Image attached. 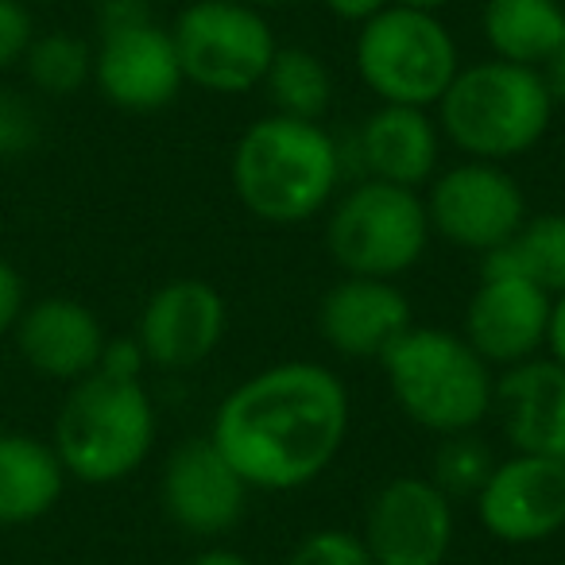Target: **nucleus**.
<instances>
[{
    "mask_svg": "<svg viewBox=\"0 0 565 565\" xmlns=\"http://www.w3.org/2000/svg\"><path fill=\"white\" fill-rule=\"evenodd\" d=\"M353 423L349 387L315 361H282L221 399L210 441L259 492H295L322 477Z\"/></svg>",
    "mask_w": 565,
    "mask_h": 565,
    "instance_id": "f257e3e1",
    "label": "nucleus"
},
{
    "mask_svg": "<svg viewBox=\"0 0 565 565\" xmlns=\"http://www.w3.org/2000/svg\"><path fill=\"white\" fill-rule=\"evenodd\" d=\"M228 174L252 217L267 225H302L338 194L341 148L318 120L271 113L244 128Z\"/></svg>",
    "mask_w": 565,
    "mask_h": 565,
    "instance_id": "f03ea898",
    "label": "nucleus"
},
{
    "mask_svg": "<svg viewBox=\"0 0 565 565\" xmlns=\"http://www.w3.org/2000/svg\"><path fill=\"white\" fill-rule=\"evenodd\" d=\"M434 109L441 136L480 163L526 156L554 120V102L539 71L503 58L461 66Z\"/></svg>",
    "mask_w": 565,
    "mask_h": 565,
    "instance_id": "7ed1b4c3",
    "label": "nucleus"
},
{
    "mask_svg": "<svg viewBox=\"0 0 565 565\" xmlns=\"http://www.w3.org/2000/svg\"><path fill=\"white\" fill-rule=\"evenodd\" d=\"M380 364L403 415L438 438L477 430L492 415V364L480 361L461 333L411 326Z\"/></svg>",
    "mask_w": 565,
    "mask_h": 565,
    "instance_id": "20e7f679",
    "label": "nucleus"
},
{
    "mask_svg": "<svg viewBox=\"0 0 565 565\" xmlns=\"http://www.w3.org/2000/svg\"><path fill=\"white\" fill-rule=\"evenodd\" d=\"M51 446L66 477L82 484H117L132 477L156 446V407L148 387L102 372L71 384Z\"/></svg>",
    "mask_w": 565,
    "mask_h": 565,
    "instance_id": "39448f33",
    "label": "nucleus"
},
{
    "mask_svg": "<svg viewBox=\"0 0 565 565\" xmlns=\"http://www.w3.org/2000/svg\"><path fill=\"white\" fill-rule=\"evenodd\" d=\"M356 74L380 97V105L430 109L441 102L461 71V51L438 12L387 4L380 17L361 24L356 35Z\"/></svg>",
    "mask_w": 565,
    "mask_h": 565,
    "instance_id": "423d86ee",
    "label": "nucleus"
},
{
    "mask_svg": "<svg viewBox=\"0 0 565 565\" xmlns=\"http://www.w3.org/2000/svg\"><path fill=\"white\" fill-rule=\"evenodd\" d=\"M430 217L418 190L364 179L341 194L326 221V248L345 275L395 279L426 256Z\"/></svg>",
    "mask_w": 565,
    "mask_h": 565,
    "instance_id": "0eeeda50",
    "label": "nucleus"
},
{
    "mask_svg": "<svg viewBox=\"0 0 565 565\" xmlns=\"http://www.w3.org/2000/svg\"><path fill=\"white\" fill-rule=\"evenodd\" d=\"M171 40L182 78L221 97H241L264 86L267 66L279 51L267 17L244 0H194L174 17Z\"/></svg>",
    "mask_w": 565,
    "mask_h": 565,
    "instance_id": "6e6552de",
    "label": "nucleus"
},
{
    "mask_svg": "<svg viewBox=\"0 0 565 565\" xmlns=\"http://www.w3.org/2000/svg\"><path fill=\"white\" fill-rule=\"evenodd\" d=\"M423 202L430 233H438L454 248L480 252V256L508 244L531 217L515 174L503 171V163H480V159L434 174L430 194Z\"/></svg>",
    "mask_w": 565,
    "mask_h": 565,
    "instance_id": "1a4fd4ad",
    "label": "nucleus"
},
{
    "mask_svg": "<svg viewBox=\"0 0 565 565\" xmlns=\"http://www.w3.org/2000/svg\"><path fill=\"white\" fill-rule=\"evenodd\" d=\"M454 534V503L430 477L387 480L364 508L361 542L376 565H446Z\"/></svg>",
    "mask_w": 565,
    "mask_h": 565,
    "instance_id": "9d476101",
    "label": "nucleus"
},
{
    "mask_svg": "<svg viewBox=\"0 0 565 565\" xmlns=\"http://www.w3.org/2000/svg\"><path fill=\"white\" fill-rule=\"evenodd\" d=\"M480 526L495 542L534 546L565 531V461L511 454L495 461L477 495Z\"/></svg>",
    "mask_w": 565,
    "mask_h": 565,
    "instance_id": "9b49d317",
    "label": "nucleus"
},
{
    "mask_svg": "<svg viewBox=\"0 0 565 565\" xmlns=\"http://www.w3.org/2000/svg\"><path fill=\"white\" fill-rule=\"evenodd\" d=\"M228 330L225 295L205 279L163 282L140 310L136 341L151 369L186 372L217 353Z\"/></svg>",
    "mask_w": 565,
    "mask_h": 565,
    "instance_id": "f8f14e48",
    "label": "nucleus"
},
{
    "mask_svg": "<svg viewBox=\"0 0 565 565\" xmlns=\"http://www.w3.org/2000/svg\"><path fill=\"white\" fill-rule=\"evenodd\" d=\"M248 492L252 488L244 484V477L210 438L182 441L167 457L163 480H159L167 519L194 539H221L233 531L244 519Z\"/></svg>",
    "mask_w": 565,
    "mask_h": 565,
    "instance_id": "ddd939ff",
    "label": "nucleus"
},
{
    "mask_svg": "<svg viewBox=\"0 0 565 565\" xmlns=\"http://www.w3.org/2000/svg\"><path fill=\"white\" fill-rule=\"evenodd\" d=\"M550 307L554 299L519 275H484L465 307L461 338L484 364L511 369L546 349Z\"/></svg>",
    "mask_w": 565,
    "mask_h": 565,
    "instance_id": "4468645a",
    "label": "nucleus"
},
{
    "mask_svg": "<svg viewBox=\"0 0 565 565\" xmlns=\"http://www.w3.org/2000/svg\"><path fill=\"white\" fill-rule=\"evenodd\" d=\"M94 86L102 89L105 102L125 113L167 109L186 86L171 28H159L151 20L143 28L102 35L94 47Z\"/></svg>",
    "mask_w": 565,
    "mask_h": 565,
    "instance_id": "2eb2a0df",
    "label": "nucleus"
},
{
    "mask_svg": "<svg viewBox=\"0 0 565 565\" xmlns=\"http://www.w3.org/2000/svg\"><path fill=\"white\" fill-rule=\"evenodd\" d=\"M411 326V302L392 279L345 275L318 307V333L333 353L349 361H384V353Z\"/></svg>",
    "mask_w": 565,
    "mask_h": 565,
    "instance_id": "dca6fc26",
    "label": "nucleus"
},
{
    "mask_svg": "<svg viewBox=\"0 0 565 565\" xmlns=\"http://www.w3.org/2000/svg\"><path fill=\"white\" fill-rule=\"evenodd\" d=\"M12 338H17L20 361L35 376L58 380V384H78V380L97 372L109 333H105V326L97 322V315L86 302L51 295V299L28 302Z\"/></svg>",
    "mask_w": 565,
    "mask_h": 565,
    "instance_id": "f3484780",
    "label": "nucleus"
},
{
    "mask_svg": "<svg viewBox=\"0 0 565 565\" xmlns=\"http://www.w3.org/2000/svg\"><path fill=\"white\" fill-rule=\"evenodd\" d=\"M492 411L515 454L565 461V369L554 356L503 369L492 387Z\"/></svg>",
    "mask_w": 565,
    "mask_h": 565,
    "instance_id": "a211bd4d",
    "label": "nucleus"
},
{
    "mask_svg": "<svg viewBox=\"0 0 565 565\" xmlns=\"http://www.w3.org/2000/svg\"><path fill=\"white\" fill-rule=\"evenodd\" d=\"M356 159L369 179L418 190L438 174L441 128L430 113L415 105H380L356 128Z\"/></svg>",
    "mask_w": 565,
    "mask_h": 565,
    "instance_id": "6ab92c4d",
    "label": "nucleus"
},
{
    "mask_svg": "<svg viewBox=\"0 0 565 565\" xmlns=\"http://www.w3.org/2000/svg\"><path fill=\"white\" fill-rule=\"evenodd\" d=\"M66 469L55 446L20 430H0V526H28L55 511Z\"/></svg>",
    "mask_w": 565,
    "mask_h": 565,
    "instance_id": "aec40b11",
    "label": "nucleus"
},
{
    "mask_svg": "<svg viewBox=\"0 0 565 565\" xmlns=\"http://www.w3.org/2000/svg\"><path fill=\"white\" fill-rule=\"evenodd\" d=\"M480 32L492 47V58L539 71L565 40V4L562 0H484Z\"/></svg>",
    "mask_w": 565,
    "mask_h": 565,
    "instance_id": "412c9836",
    "label": "nucleus"
},
{
    "mask_svg": "<svg viewBox=\"0 0 565 565\" xmlns=\"http://www.w3.org/2000/svg\"><path fill=\"white\" fill-rule=\"evenodd\" d=\"M484 275H519L550 299L565 295V213H539L508 244L484 256Z\"/></svg>",
    "mask_w": 565,
    "mask_h": 565,
    "instance_id": "4be33fe9",
    "label": "nucleus"
},
{
    "mask_svg": "<svg viewBox=\"0 0 565 565\" xmlns=\"http://www.w3.org/2000/svg\"><path fill=\"white\" fill-rule=\"evenodd\" d=\"M267 102L279 117L318 120L330 113L333 102V74L315 51L307 47H279L264 74Z\"/></svg>",
    "mask_w": 565,
    "mask_h": 565,
    "instance_id": "5701e85b",
    "label": "nucleus"
},
{
    "mask_svg": "<svg viewBox=\"0 0 565 565\" xmlns=\"http://www.w3.org/2000/svg\"><path fill=\"white\" fill-rule=\"evenodd\" d=\"M20 66L40 94L74 97L82 86L94 82V47L74 32H47L35 35Z\"/></svg>",
    "mask_w": 565,
    "mask_h": 565,
    "instance_id": "b1692460",
    "label": "nucleus"
},
{
    "mask_svg": "<svg viewBox=\"0 0 565 565\" xmlns=\"http://www.w3.org/2000/svg\"><path fill=\"white\" fill-rule=\"evenodd\" d=\"M495 457L488 449L484 438H477V430L465 434H446L438 438L430 457V484L446 495L449 503L457 500H477L484 480L492 477Z\"/></svg>",
    "mask_w": 565,
    "mask_h": 565,
    "instance_id": "393cba45",
    "label": "nucleus"
},
{
    "mask_svg": "<svg viewBox=\"0 0 565 565\" xmlns=\"http://www.w3.org/2000/svg\"><path fill=\"white\" fill-rule=\"evenodd\" d=\"M287 565H376L369 554V546L361 542V534L353 531H315L291 550Z\"/></svg>",
    "mask_w": 565,
    "mask_h": 565,
    "instance_id": "a878e982",
    "label": "nucleus"
},
{
    "mask_svg": "<svg viewBox=\"0 0 565 565\" xmlns=\"http://www.w3.org/2000/svg\"><path fill=\"white\" fill-rule=\"evenodd\" d=\"M32 40H35L32 9L20 4V0H0V74L24 63Z\"/></svg>",
    "mask_w": 565,
    "mask_h": 565,
    "instance_id": "bb28decb",
    "label": "nucleus"
},
{
    "mask_svg": "<svg viewBox=\"0 0 565 565\" xmlns=\"http://www.w3.org/2000/svg\"><path fill=\"white\" fill-rule=\"evenodd\" d=\"M143 369H151L148 356H143L140 341L132 338H109L102 349V361H97V372L109 380H125V384H140Z\"/></svg>",
    "mask_w": 565,
    "mask_h": 565,
    "instance_id": "cd10ccee",
    "label": "nucleus"
},
{
    "mask_svg": "<svg viewBox=\"0 0 565 565\" xmlns=\"http://www.w3.org/2000/svg\"><path fill=\"white\" fill-rule=\"evenodd\" d=\"M35 140V117L17 94H0V156L28 148Z\"/></svg>",
    "mask_w": 565,
    "mask_h": 565,
    "instance_id": "c85d7f7f",
    "label": "nucleus"
},
{
    "mask_svg": "<svg viewBox=\"0 0 565 565\" xmlns=\"http://www.w3.org/2000/svg\"><path fill=\"white\" fill-rule=\"evenodd\" d=\"M151 4L148 0H97L94 4V24H97V40L102 35H117L128 28H143L151 24Z\"/></svg>",
    "mask_w": 565,
    "mask_h": 565,
    "instance_id": "c756f323",
    "label": "nucleus"
},
{
    "mask_svg": "<svg viewBox=\"0 0 565 565\" xmlns=\"http://www.w3.org/2000/svg\"><path fill=\"white\" fill-rule=\"evenodd\" d=\"M24 307H28L24 279H20V271L9 264V259H0V338L17 330Z\"/></svg>",
    "mask_w": 565,
    "mask_h": 565,
    "instance_id": "7c9ffc66",
    "label": "nucleus"
},
{
    "mask_svg": "<svg viewBox=\"0 0 565 565\" xmlns=\"http://www.w3.org/2000/svg\"><path fill=\"white\" fill-rule=\"evenodd\" d=\"M387 4H392V0H322V9L330 12L333 20H345V24H369Z\"/></svg>",
    "mask_w": 565,
    "mask_h": 565,
    "instance_id": "2f4dec72",
    "label": "nucleus"
},
{
    "mask_svg": "<svg viewBox=\"0 0 565 565\" xmlns=\"http://www.w3.org/2000/svg\"><path fill=\"white\" fill-rule=\"evenodd\" d=\"M539 78H542V86H546L554 109H557V105H565V40L557 43L554 55L539 66Z\"/></svg>",
    "mask_w": 565,
    "mask_h": 565,
    "instance_id": "473e14b6",
    "label": "nucleus"
},
{
    "mask_svg": "<svg viewBox=\"0 0 565 565\" xmlns=\"http://www.w3.org/2000/svg\"><path fill=\"white\" fill-rule=\"evenodd\" d=\"M546 349L557 364L565 369V295H557L550 307V326H546Z\"/></svg>",
    "mask_w": 565,
    "mask_h": 565,
    "instance_id": "72a5a7b5",
    "label": "nucleus"
},
{
    "mask_svg": "<svg viewBox=\"0 0 565 565\" xmlns=\"http://www.w3.org/2000/svg\"><path fill=\"white\" fill-rule=\"evenodd\" d=\"M190 565H252V562L241 554V550H228V546H210V550H202V554H198Z\"/></svg>",
    "mask_w": 565,
    "mask_h": 565,
    "instance_id": "f704fd0d",
    "label": "nucleus"
},
{
    "mask_svg": "<svg viewBox=\"0 0 565 565\" xmlns=\"http://www.w3.org/2000/svg\"><path fill=\"white\" fill-rule=\"evenodd\" d=\"M392 4H403V9H418V12H441L454 0H392Z\"/></svg>",
    "mask_w": 565,
    "mask_h": 565,
    "instance_id": "c9c22d12",
    "label": "nucleus"
},
{
    "mask_svg": "<svg viewBox=\"0 0 565 565\" xmlns=\"http://www.w3.org/2000/svg\"><path fill=\"white\" fill-rule=\"evenodd\" d=\"M244 4H252V9H291V4H299V0H244Z\"/></svg>",
    "mask_w": 565,
    "mask_h": 565,
    "instance_id": "e433bc0d",
    "label": "nucleus"
},
{
    "mask_svg": "<svg viewBox=\"0 0 565 565\" xmlns=\"http://www.w3.org/2000/svg\"><path fill=\"white\" fill-rule=\"evenodd\" d=\"M20 4H28V9H32V4H55V0H20Z\"/></svg>",
    "mask_w": 565,
    "mask_h": 565,
    "instance_id": "4c0bfd02",
    "label": "nucleus"
},
{
    "mask_svg": "<svg viewBox=\"0 0 565 565\" xmlns=\"http://www.w3.org/2000/svg\"><path fill=\"white\" fill-rule=\"evenodd\" d=\"M0 159H4V156H0Z\"/></svg>",
    "mask_w": 565,
    "mask_h": 565,
    "instance_id": "58836bf2",
    "label": "nucleus"
}]
</instances>
